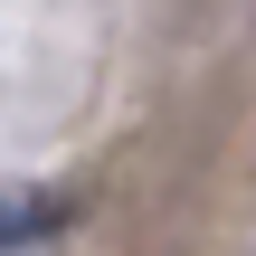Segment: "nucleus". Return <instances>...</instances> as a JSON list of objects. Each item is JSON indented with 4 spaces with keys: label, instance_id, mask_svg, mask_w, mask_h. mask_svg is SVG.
Returning <instances> with one entry per match:
<instances>
[{
    "label": "nucleus",
    "instance_id": "nucleus-1",
    "mask_svg": "<svg viewBox=\"0 0 256 256\" xmlns=\"http://www.w3.org/2000/svg\"><path fill=\"white\" fill-rule=\"evenodd\" d=\"M66 218H76V200H66V190H48V180H0V256L57 238Z\"/></svg>",
    "mask_w": 256,
    "mask_h": 256
}]
</instances>
